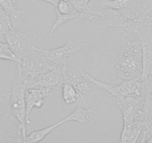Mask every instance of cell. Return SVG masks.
Listing matches in <instances>:
<instances>
[{
  "instance_id": "cell-21",
  "label": "cell",
  "mask_w": 152,
  "mask_h": 143,
  "mask_svg": "<svg viewBox=\"0 0 152 143\" xmlns=\"http://www.w3.org/2000/svg\"><path fill=\"white\" fill-rule=\"evenodd\" d=\"M55 9L56 12H59L61 14H68L73 9V7L69 2L60 0Z\"/></svg>"
},
{
  "instance_id": "cell-14",
  "label": "cell",
  "mask_w": 152,
  "mask_h": 143,
  "mask_svg": "<svg viewBox=\"0 0 152 143\" xmlns=\"http://www.w3.org/2000/svg\"><path fill=\"white\" fill-rule=\"evenodd\" d=\"M93 0H69L72 6L79 14L78 20H92L94 16H97L96 11L90 6V2Z\"/></svg>"
},
{
  "instance_id": "cell-8",
  "label": "cell",
  "mask_w": 152,
  "mask_h": 143,
  "mask_svg": "<svg viewBox=\"0 0 152 143\" xmlns=\"http://www.w3.org/2000/svg\"><path fill=\"white\" fill-rule=\"evenodd\" d=\"M51 93V90L45 87H39V88L27 89L26 92V121L28 125L31 122L29 119V116L31 113L34 107L39 109L44 105L46 98L49 97Z\"/></svg>"
},
{
  "instance_id": "cell-11",
  "label": "cell",
  "mask_w": 152,
  "mask_h": 143,
  "mask_svg": "<svg viewBox=\"0 0 152 143\" xmlns=\"http://www.w3.org/2000/svg\"><path fill=\"white\" fill-rule=\"evenodd\" d=\"M99 107V104H96L88 109H84L79 104L69 116H66L62 121L64 123L73 121L80 124L93 125L97 119V109Z\"/></svg>"
},
{
  "instance_id": "cell-3",
  "label": "cell",
  "mask_w": 152,
  "mask_h": 143,
  "mask_svg": "<svg viewBox=\"0 0 152 143\" xmlns=\"http://www.w3.org/2000/svg\"><path fill=\"white\" fill-rule=\"evenodd\" d=\"M0 142H23V129L11 108V92L0 85Z\"/></svg>"
},
{
  "instance_id": "cell-18",
  "label": "cell",
  "mask_w": 152,
  "mask_h": 143,
  "mask_svg": "<svg viewBox=\"0 0 152 143\" xmlns=\"http://www.w3.org/2000/svg\"><path fill=\"white\" fill-rule=\"evenodd\" d=\"M64 124L63 121H60L58 123L52 125L51 126L47 127V128H43L41 130H38V131H34V132L31 133L29 135H27L26 140H25V143H33V142H40L46 136L49 135L53 130H55L59 125Z\"/></svg>"
},
{
  "instance_id": "cell-20",
  "label": "cell",
  "mask_w": 152,
  "mask_h": 143,
  "mask_svg": "<svg viewBox=\"0 0 152 143\" xmlns=\"http://www.w3.org/2000/svg\"><path fill=\"white\" fill-rule=\"evenodd\" d=\"M0 60L4 61H11L16 63L17 64L20 63L16 55L10 48L8 43H4L0 41Z\"/></svg>"
},
{
  "instance_id": "cell-22",
  "label": "cell",
  "mask_w": 152,
  "mask_h": 143,
  "mask_svg": "<svg viewBox=\"0 0 152 143\" xmlns=\"http://www.w3.org/2000/svg\"><path fill=\"white\" fill-rule=\"evenodd\" d=\"M12 23L0 18V40L5 39V36L10 29L13 28Z\"/></svg>"
},
{
  "instance_id": "cell-17",
  "label": "cell",
  "mask_w": 152,
  "mask_h": 143,
  "mask_svg": "<svg viewBox=\"0 0 152 143\" xmlns=\"http://www.w3.org/2000/svg\"><path fill=\"white\" fill-rule=\"evenodd\" d=\"M56 20H55V23H54L53 26H52L49 33L48 34L47 36L45 37L44 40H43V43L46 42V40L52 36V34L55 32V31L58 28H59L60 26H62L64 23H66L69 20H76V21H78V17H79V14H78V11H76L74 8H73V9L69 13H68V14H61V13L59 12H56Z\"/></svg>"
},
{
  "instance_id": "cell-24",
  "label": "cell",
  "mask_w": 152,
  "mask_h": 143,
  "mask_svg": "<svg viewBox=\"0 0 152 143\" xmlns=\"http://www.w3.org/2000/svg\"><path fill=\"white\" fill-rule=\"evenodd\" d=\"M143 83V88L146 93H148L152 95V72L148 75L145 80L142 81Z\"/></svg>"
},
{
  "instance_id": "cell-5",
  "label": "cell",
  "mask_w": 152,
  "mask_h": 143,
  "mask_svg": "<svg viewBox=\"0 0 152 143\" xmlns=\"http://www.w3.org/2000/svg\"><path fill=\"white\" fill-rule=\"evenodd\" d=\"M73 36L67 40L66 43L61 47L49 50H43L39 49L40 52H43L45 56L55 65L58 66L61 68L64 69L66 66L69 59L81 50L86 49V45L84 44L83 41L80 40H72Z\"/></svg>"
},
{
  "instance_id": "cell-19",
  "label": "cell",
  "mask_w": 152,
  "mask_h": 143,
  "mask_svg": "<svg viewBox=\"0 0 152 143\" xmlns=\"http://www.w3.org/2000/svg\"><path fill=\"white\" fill-rule=\"evenodd\" d=\"M62 98L66 104L75 103L77 99L80 97L75 87L70 83L65 81L63 84Z\"/></svg>"
},
{
  "instance_id": "cell-1",
  "label": "cell",
  "mask_w": 152,
  "mask_h": 143,
  "mask_svg": "<svg viewBox=\"0 0 152 143\" xmlns=\"http://www.w3.org/2000/svg\"><path fill=\"white\" fill-rule=\"evenodd\" d=\"M122 45L117 53L114 69L119 84L123 81L132 79L141 80L142 72V43L138 39L122 40Z\"/></svg>"
},
{
  "instance_id": "cell-10",
  "label": "cell",
  "mask_w": 152,
  "mask_h": 143,
  "mask_svg": "<svg viewBox=\"0 0 152 143\" xmlns=\"http://www.w3.org/2000/svg\"><path fill=\"white\" fill-rule=\"evenodd\" d=\"M64 82V69L56 65L52 69L38 76L34 84V87L38 86L52 90L62 87Z\"/></svg>"
},
{
  "instance_id": "cell-4",
  "label": "cell",
  "mask_w": 152,
  "mask_h": 143,
  "mask_svg": "<svg viewBox=\"0 0 152 143\" xmlns=\"http://www.w3.org/2000/svg\"><path fill=\"white\" fill-rule=\"evenodd\" d=\"M12 90L11 91V108L13 114L20 122L23 129V142H25L26 136V127L28 123L26 121V92L28 89L27 84L20 77L11 75Z\"/></svg>"
},
{
  "instance_id": "cell-26",
  "label": "cell",
  "mask_w": 152,
  "mask_h": 143,
  "mask_svg": "<svg viewBox=\"0 0 152 143\" xmlns=\"http://www.w3.org/2000/svg\"><path fill=\"white\" fill-rule=\"evenodd\" d=\"M150 20H151V25H152V13H151V14L150 15Z\"/></svg>"
},
{
  "instance_id": "cell-2",
  "label": "cell",
  "mask_w": 152,
  "mask_h": 143,
  "mask_svg": "<svg viewBox=\"0 0 152 143\" xmlns=\"http://www.w3.org/2000/svg\"><path fill=\"white\" fill-rule=\"evenodd\" d=\"M17 65V76L27 84L28 88L34 87L38 76L52 69L55 64L51 62L39 48L33 45L22 56L21 62Z\"/></svg>"
},
{
  "instance_id": "cell-7",
  "label": "cell",
  "mask_w": 152,
  "mask_h": 143,
  "mask_svg": "<svg viewBox=\"0 0 152 143\" xmlns=\"http://www.w3.org/2000/svg\"><path fill=\"white\" fill-rule=\"evenodd\" d=\"M5 40L20 63L23 54L32 45L28 33L26 30H17L13 28L5 34Z\"/></svg>"
},
{
  "instance_id": "cell-12",
  "label": "cell",
  "mask_w": 152,
  "mask_h": 143,
  "mask_svg": "<svg viewBox=\"0 0 152 143\" xmlns=\"http://www.w3.org/2000/svg\"><path fill=\"white\" fill-rule=\"evenodd\" d=\"M145 129V124L139 117L131 123L124 124L119 142L135 143Z\"/></svg>"
},
{
  "instance_id": "cell-15",
  "label": "cell",
  "mask_w": 152,
  "mask_h": 143,
  "mask_svg": "<svg viewBox=\"0 0 152 143\" xmlns=\"http://www.w3.org/2000/svg\"><path fill=\"white\" fill-rule=\"evenodd\" d=\"M142 81L147 78L152 72V43L150 42H142Z\"/></svg>"
},
{
  "instance_id": "cell-9",
  "label": "cell",
  "mask_w": 152,
  "mask_h": 143,
  "mask_svg": "<svg viewBox=\"0 0 152 143\" xmlns=\"http://www.w3.org/2000/svg\"><path fill=\"white\" fill-rule=\"evenodd\" d=\"M99 5V8H93L96 11L97 17H100V26L102 27H110L120 28L127 22L123 13L119 10L113 9L106 6Z\"/></svg>"
},
{
  "instance_id": "cell-25",
  "label": "cell",
  "mask_w": 152,
  "mask_h": 143,
  "mask_svg": "<svg viewBox=\"0 0 152 143\" xmlns=\"http://www.w3.org/2000/svg\"><path fill=\"white\" fill-rule=\"evenodd\" d=\"M36 1H43V2H46L53 5L55 8L57 7V5H58V3L59 2L60 0H36Z\"/></svg>"
},
{
  "instance_id": "cell-23",
  "label": "cell",
  "mask_w": 152,
  "mask_h": 143,
  "mask_svg": "<svg viewBox=\"0 0 152 143\" xmlns=\"http://www.w3.org/2000/svg\"><path fill=\"white\" fill-rule=\"evenodd\" d=\"M142 134L141 142H152V120L147 124Z\"/></svg>"
},
{
  "instance_id": "cell-16",
  "label": "cell",
  "mask_w": 152,
  "mask_h": 143,
  "mask_svg": "<svg viewBox=\"0 0 152 143\" xmlns=\"http://www.w3.org/2000/svg\"><path fill=\"white\" fill-rule=\"evenodd\" d=\"M0 5L10 15L13 27L15 28L16 26L21 23L25 11L17 9L14 5V0H0Z\"/></svg>"
},
{
  "instance_id": "cell-13",
  "label": "cell",
  "mask_w": 152,
  "mask_h": 143,
  "mask_svg": "<svg viewBox=\"0 0 152 143\" xmlns=\"http://www.w3.org/2000/svg\"><path fill=\"white\" fill-rule=\"evenodd\" d=\"M116 90L120 96L124 97L140 96L143 93L146 94L143 88L142 81L139 79L126 80L116 84Z\"/></svg>"
},
{
  "instance_id": "cell-6",
  "label": "cell",
  "mask_w": 152,
  "mask_h": 143,
  "mask_svg": "<svg viewBox=\"0 0 152 143\" xmlns=\"http://www.w3.org/2000/svg\"><path fill=\"white\" fill-rule=\"evenodd\" d=\"M145 96V94L143 93L140 96L128 97L119 96L115 98L116 104L122 113L124 124L132 122L141 113L144 104Z\"/></svg>"
}]
</instances>
